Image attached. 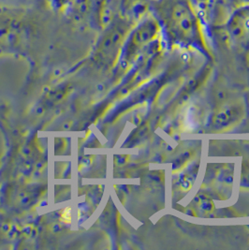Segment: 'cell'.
Masks as SVG:
<instances>
[{
    "label": "cell",
    "mask_w": 249,
    "mask_h": 250,
    "mask_svg": "<svg viewBox=\"0 0 249 250\" xmlns=\"http://www.w3.org/2000/svg\"><path fill=\"white\" fill-rule=\"evenodd\" d=\"M61 219L66 222V223H69L71 220V216H70V207L65 208L63 210V212L61 213Z\"/></svg>",
    "instance_id": "2"
},
{
    "label": "cell",
    "mask_w": 249,
    "mask_h": 250,
    "mask_svg": "<svg viewBox=\"0 0 249 250\" xmlns=\"http://www.w3.org/2000/svg\"><path fill=\"white\" fill-rule=\"evenodd\" d=\"M237 109L234 107H228L224 108L219 113L215 115V122L216 125H226L229 123L232 119H234L235 116H237Z\"/></svg>",
    "instance_id": "1"
}]
</instances>
